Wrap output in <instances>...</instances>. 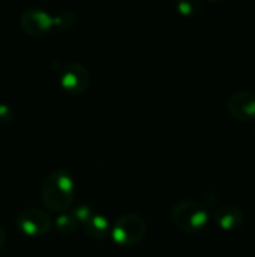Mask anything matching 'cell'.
Masks as SVG:
<instances>
[{
	"label": "cell",
	"mask_w": 255,
	"mask_h": 257,
	"mask_svg": "<svg viewBox=\"0 0 255 257\" xmlns=\"http://www.w3.org/2000/svg\"><path fill=\"white\" fill-rule=\"evenodd\" d=\"M21 29L30 36H44L53 27L54 21L50 14L42 9H27L20 17Z\"/></svg>",
	"instance_id": "7"
},
{
	"label": "cell",
	"mask_w": 255,
	"mask_h": 257,
	"mask_svg": "<svg viewBox=\"0 0 255 257\" xmlns=\"http://www.w3.org/2000/svg\"><path fill=\"white\" fill-rule=\"evenodd\" d=\"M5 244H6V232H5V229L0 226V250H3Z\"/></svg>",
	"instance_id": "16"
},
{
	"label": "cell",
	"mask_w": 255,
	"mask_h": 257,
	"mask_svg": "<svg viewBox=\"0 0 255 257\" xmlns=\"http://www.w3.org/2000/svg\"><path fill=\"white\" fill-rule=\"evenodd\" d=\"M83 226H84L86 235L93 241H102L108 238L110 229H111L110 221L104 215H99V214H93Z\"/></svg>",
	"instance_id": "9"
},
{
	"label": "cell",
	"mask_w": 255,
	"mask_h": 257,
	"mask_svg": "<svg viewBox=\"0 0 255 257\" xmlns=\"http://www.w3.org/2000/svg\"><path fill=\"white\" fill-rule=\"evenodd\" d=\"M12 120V110L6 104H0V125H6Z\"/></svg>",
	"instance_id": "15"
},
{
	"label": "cell",
	"mask_w": 255,
	"mask_h": 257,
	"mask_svg": "<svg viewBox=\"0 0 255 257\" xmlns=\"http://www.w3.org/2000/svg\"><path fill=\"white\" fill-rule=\"evenodd\" d=\"M59 75V83L62 86V89L72 96L81 95L90 83V77L89 72L84 66H81L80 63H65L60 66V69L57 71Z\"/></svg>",
	"instance_id": "5"
},
{
	"label": "cell",
	"mask_w": 255,
	"mask_h": 257,
	"mask_svg": "<svg viewBox=\"0 0 255 257\" xmlns=\"http://www.w3.org/2000/svg\"><path fill=\"white\" fill-rule=\"evenodd\" d=\"M176 11L183 17L198 15L204 8V0H176Z\"/></svg>",
	"instance_id": "11"
},
{
	"label": "cell",
	"mask_w": 255,
	"mask_h": 257,
	"mask_svg": "<svg viewBox=\"0 0 255 257\" xmlns=\"http://www.w3.org/2000/svg\"><path fill=\"white\" fill-rule=\"evenodd\" d=\"M146 235L147 224L138 214H125L119 217L110 229V236L119 247H135Z\"/></svg>",
	"instance_id": "3"
},
{
	"label": "cell",
	"mask_w": 255,
	"mask_h": 257,
	"mask_svg": "<svg viewBox=\"0 0 255 257\" xmlns=\"http://www.w3.org/2000/svg\"><path fill=\"white\" fill-rule=\"evenodd\" d=\"M203 206L209 211V209H216L219 206V196L215 191H207L203 197Z\"/></svg>",
	"instance_id": "14"
},
{
	"label": "cell",
	"mask_w": 255,
	"mask_h": 257,
	"mask_svg": "<svg viewBox=\"0 0 255 257\" xmlns=\"http://www.w3.org/2000/svg\"><path fill=\"white\" fill-rule=\"evenodd\" d=\"M171 221L183 233H200L209 223V211L197 200H182L171 211Z\"/></svg>",
	"instance_id": "2"
},
{
	"label": "cell",
	"mask_w": 255,
	"mask_h": 257,
	"mask_svg": "<svg viewBox=\"0 0 255 257\" xmlns=\"http://www.w3.org/2000/svg\"><path fill=\"white\" fill-rule=\"evenodd\" d=\"M53 21H54V26H57V27L69 29V27L74 26L75 17L69 11H60V14H57L56 17H53Z\"/></svg>",
	"instance_id": "12"
},
{
	"label": "cell",
	"mask_w": 255,
	"mask_h": 257,
	"mask_svg": "<svg viewBox=\"0 0 255 257\" xmlns=\"http://www.w3.org/2000/svg\"><path fill=\"white\" fill-rule=\"evenodd\" d=\"M230 114L240 122L255 120V93L251 90H237L227 101Z\"/></svg>",
	"instance_id": "6"
},
{
	"label": "cell",
	"mask_w": 255,
	"mask_h": 257,
	"mask_svg": "<svg viewBox=\"0 0 255 257\" xmlns=\"http://www.w3.org/2000/svg\"><path fill=\"white\" fill-rule=\"evenodd\" d=\"M213 221L224 232H236L245 224V212L236 205H219L213 211Z\"/></svg>",
	"instance_id": "8"
},
{
	"label": "cell",
	"mask_w": 255,
	"mask_h": 257,
	"mask_svg": "<svg viewBox=\"0 0 255 257\" xmlns=\"http://www.w3.org/2000/svg\"><path fill=\"white\" fill-rule=\"evenodd\" d=\"M92 215H93V211L87 205H80L72 211V217L77 220L78 224H84Z\"/></svg>",
	"instance_id": "13"
},
{
	"label": "cell",
	"mask_w": 255,
	"mask_h": 257,
	"mask_svg": "<svg viewBox=\"0 0 255 257\" xmlns=\"http://www.w3.org/2000/svg\"><path fill=\"white\" fill-rule=\"evenodd\" d=\"M15 226L24 236L42 238L51 230V218L45 211L29 208L15 217Z\"/></svg>",
	"instance_id": "4"
},
{
	"label": "cell",
	"mask_w": 255,
	"mask_h": 257,
	"mask_svg": "<svg viewBox=\"0 0 255 257\" xmlns=\"http://www.w3.org/2000/svg\"><path fill=\"white\" fill-rule=\"evenodd\" d=\"M75 182L69 172L63 169L48 173L41 187V200L50 212H66L74 202Z\"/></svg>",
	"instance_id": "1"
},
{
	"label": "cell",
	"mask_w": 255,
	"mask_h": 257,
	"mask_svg": "<svg viewBox=\"0 0 255 257\" xmlns=\"http://www.w3.org/2000/svg\"><path fill=\"white\" fill-rule=\"evenodd\" d=\"M78 223L77 220L72 217V214H65L62 212L56 221H54V227H56V232L59 235H63V236H68V235H74L77 230H78Z\"/></svg>",
	"instance_id": "10"
},
{
	"label": "cell",
	"mask_w": 255,
	"mask_h": 257,
	"mask_svg": "<svg viewBox=\"0 0 255 257\" xmlns=\"http://www.w3.org/2000/svg\"><path fill=\"white\" fill-rule=\"evenodd\" d=\"M209 2H212V3H219V2H222V0H209Z\"/></svg>",
	"instance_id": "17"
}]
</instances>
